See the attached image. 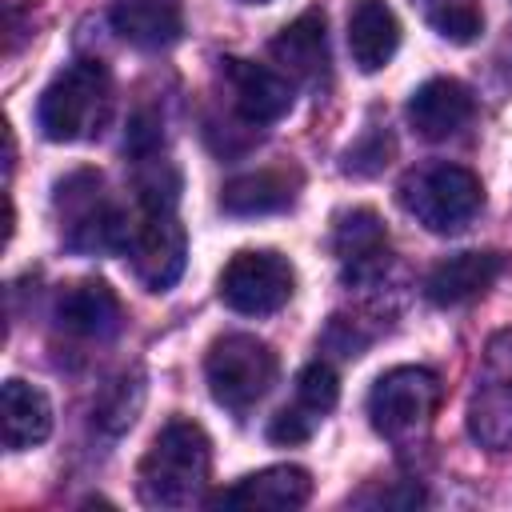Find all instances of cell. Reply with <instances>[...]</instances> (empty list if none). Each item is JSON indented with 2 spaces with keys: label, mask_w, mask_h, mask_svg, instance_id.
Segmentation results:
<instances>
[{
  "label": "cell",
  "mask_w": 512,
  "mask_h": 512,
  "mask_svg": "<svg viewBox=\"0 0 512 512\" xmlns=\"http://www.w3.org/2000/svg\"><path fill=\"white\" fill-rule=\"evenodd\" d=\"M272 60L280 64L284 76L300 80V84H324L328 80V28H324V12L308 8L300 12L292 24H284L276 32V40L268 44Z\"/></svg>",
  "instance_id": "8fae6325"
},
{
  "label": "cell",
  "mask_w": 512,
  "mask_h": 512,
  "mask_svg": "<svg viewBox=\"0 0 512 512\" xmlns=\"http://www.w3.org/2000/svg\"><path fill=\"white\" fill-rule=\"evenodd\" d=\"M400 48L396 12L384 0H352L348 8V52L360 72H380Z\"/></svg>",
  "instance_id": "2e32d148"
},
{
  "label": "cell",
  "mask_w": 512,
  "mask_h": 512,
  "mask_svg": "<svg viewBox=\"0 0 512 512\" xmlns=\"http://www.w3.org/2000/svg\"><path fill=\"white\" fill-rule=\"evenodd\" d=\"M0 416H4V448L24 452L52 432V404L28 380H4L0 388Z\"/></svg>",
  "instance_id": "ac0fdd59"
},
{
  "label": "cell",
  "mask_w": 512,
  "mask_h": 512,
  "mask_svg": "<svg viewBox=\"0 0 512 512\" xmlns=\"http://www.w3.org/2000/svg\"><path fill=\"white\" fill-rule=\"evenodd\" d=\"M296 196V176L284 168H260V172H244L236 180L224 184L220 192V208L228 216H268L288 208Z\"/></svg>",
  "instance_id": "d6986e66"
},
{
  "label": "cell",
  "mask_w": 512,
  "mask_h": 512,
  "mask_svg": "<svg viewBox=\"0 0 512 512\" xmlns=\"http://www.w3.org/2000/svg\"><path fill=\"white\" fill-rule=\"evenodd\" d=\"M312 496V476L296 464H276L236 480L228 492L216 496L220 508H256V512H292L304 508Z\"/></svg>",
  "instance_id": "4fadbf2b"
},
{
  "label": "cell",
  "mask_w": 512,
  "mask_h": 512,
  "mask_svg": "<svg viewBox=\"0 0 512 512\" xmlns=\"http://www.w3.org/2000/svg\"><path fill=\"white\" fill-rule=\"evenodd\" d=\"M112 120V76L100 60H76L40 92L36 124L56 144L96 140Z\"/></svg>",
  "instance_id": "7a4b0ae2"
},
{
  "label": "cell",
  "mask_w": 512,
  "mask_h": 512,
  "mask_svg": "<svg viewBox=\"0 0 512 512\" xmlns=\"http://www.w3.org/2000/svg\"><path fill=\"white\" fill-rule=\"evenodd\" d=\"M212 472V444L196 420H168L136 468V492L148 508H192Z\"/></svg>",
  "instance_id": "6da1fadb"
},
{
  "label": "cell",
  "mask_w": 512,
  "mask_h": 512,
  "mask_svg": "<svg viewBox=\"0 0 512 512\" xmlns=\"http://www.w3.org/2000/svg\"><path fill=\"white\" fill-rule=\"evenodd\" d=\"M400 204L408 216H416L428 232H440V236H452V232H464L480 204H484V188L480 180L460 168V164H428V168H416L400 180L396 188Z\"/></svg>",
  "instance_id": "3957f363"
},
{
  "label": "cell",
  "mask_w": 512,
  "mask_h": 512,
  "mask_svg": "<svg viewBox=\"0 0 512 512\" xmlns=\"http://www.w3.org/2000/svg\"><path fill=\"white\" fill-rule=\"evenodd\" d=\"M504 272V256L500 252H456V256H444L428 280H424V296L440 308H452V304H468L476 300L480 292H488L496 284V276Z\"/></svg>",
  "instance_id": "5bb4252c"
},
{
  "label": "cell",
  "mask_w": 512,
  "mask_h": 512,
  "mask_svg": "<svg viewBox=\"0 0 512 512\" xmlns=\"http://www.w3.org/2000/svg\"><path fill=\"white\" fill-rule=\"evenodd\" d=\"M244 4H268V0H244Z\"/></svg>",
  "instance_id": "484cf974"
},
{
  "label": "cell",
  "mask_w": 512,
  "mask_h": 512,
  "mask_svg": "<svg viewBox=\"0 0 512 512\" xmlns=\"http://www.w3.org/2000/svg\"><path fill=\"white\" fill-rule=\"evenodd\" d=\"M56 208H60V228H64V244L72 252H108V248H124L128 236V216L116 212L104 196V180L100 172L84 168L72 172L56 184Z\"/></svg>",
  "instance_id": "5b68a950"
},
{
  "label": "cell",
  "mask_w": 512,
  "mask_h": 512,
  "mask_svg": "<svg viewBox=\"0 0 512 512\" xmlns=\"http://www.w3.org/2000/svg\"><path fill=\"white\" fill-rule=\"evenodd\" d=\"M436 408H440V380L428 368H392L368 392V420L392 444L420 436L432 424Z\"/></svg>",
  "instance_id": "8992f818"
},
{
  "label": "cell",
  "mask_w": 512,
  "mask_h": 512,
  "mask_svg": "<svg viewBox=\"0 0 512 512\" xmlns=\"http://www.w3.org/2000/svg\"><path fill=\"white\" fill-rule=\"evenodd\" d=\"M476 116V100L472 92L452 80V76H436V80H424L412 100H408V124L416 128V136L424 140H448L456 136L468 120Z\"/></svg>",
  "instance_id": "7c38bea8"
},
{
  "label": "cell",
  "mask_w": 512,
  "mask_h": 512,
  "mask_svg": "<svg viewBox=\"0 0 512 512\" xmlns=\"http://www.w3.org/2000/svg\"><path fill=\"white\" fill-rule=\"evenodd\" d=\"M412 8L436 36L452 44H472L484 28V12L476 0H412Z\"/></svg>",
  "instance_id": "44dd1931"
},
{
  "label": "cell",
  "mask_w": 512,
  "mask_h": 512,
  "mask_svg": "<svg viewBox=\"0 0 512 512\" xmlns=\"http://www.w3.org/2000/svg\"><path fill=\"white\" fill-rule=\"evenodd\" d=\"M204 380L220 408L248 412L276 384V352L244 332L220 336L204 356Z\"/></svg>",
  "instance_id": "277c9868"
},
{
  "label": "cell",
  "mask_w": 512,
  "mask_h": 512,
  "mask_svg": "<svg viewBox=\"0 0 512 512\" xmlns=\"http://www.w3.org/2000/svg\"><path fill=\"white\" fill-rule=\"evenodd\" d=\"M140 404H144V376H140V372H120V376L108 380L104 392L96 396V408H92L96 428H104L108 436L124 432V428L136 420Z\"/></svg>",
  "instance_id": "7402d4cb"
},
{
  "label": "cell",
  "mask_w": 512,
  "mask_h": 512,
  "mask_svg": "<svg viewBox=\"0 0 512 512\" xmlns=\"http://www.w3.org/2000/svg\"><path fill=\"white\" fill-rule=\"evenodd\" d=\"M388 152H392L388 132H384V128H372V132H364V136L344 152V172H352V176H372V172H380V168L388 164Z\"/></svg>",
  "instance_id": "cb8c5ba5"
},
{
  "label": "cell",
  "mask_w": 512,
  "mask_h": 512,
  "mask_svg": "<svg viewBox=\"0 0 512 512\" xmlns=\"http://www.w3.org/2000/svg\"><path fill=\"white\" fill-rule=\"evenodd\" d=\"M316 420H320V416L308 412V408H300V404L280 408V412L272 416V424H268V440H272V444H304V440L312 436Z\"/></svg>",
  "instance_id": "d4e9b609"
},
{
  "label": "cell",
  "mask_w": 512,
  "mask_h": 512,
  "mask_svg": "<svg viewBox=\"0 0 512 512\" xmlns=\"http://www.w3.org/2000/svg\"><path fill=\"white\" fill-rule=\"evenodd\" d=\"M112 24L136 48H168L184 32L180 8L172 0H116Z\"/></svg>",
  "instance_id": "ffe728a7"
},
{
  "label": "cell",
  "mask_w": 512,
  "mask_h": 512,
  "mask_svg": "<svg viewBox=\"0 0 512 512\" xmlns=\"http://www.w3.org/2000/svg\"><path fill=\"white\" fill-rule=\"evenodd\" d=\"M296 272L272 248H244L220 272V300L240 316H272L292 300Z\"/></svg>",
  "instance_id": "ba28073f"
},
{
  "label": "cell",
  "mask_w": 512,
  "mask_h": 512,
  "mask_svg": "<svg viewBox=\"0 0 512 512\" xmlns=\"http://www.w3.org/2000/svg\"><path fill=\"white\" fill-rule=\"evenodd\" d=\"M132 264V276L148 288V292H168L180 272H184V228L172 216V208H144L140 216L128 220V236L120 248Z\"/></svg>",
  "instance_id": "9c48e42d"
},
{
  "label": "cell",
  "mask_w": 512,
  "mask_h": 512,
  "mask_svg": "<svg viewBox=\"0 0 512 512\" xmlns=\"http://www.w3.org/2000/svg\"><path fill=\"white\" fill-rule=\"evenodd\" d=\"M332 248L340 256L348 280H364V276L380 272L384 268V256H388L384 220L372 208H348V212H340L336 216V228H332Z\"/></svg>",
  "instance_id": "9a60e30c"
},
{
  "label": "cell",
  "mask_w": 512,
  "mask_h": 512,
  "mask_svg": "<svg viewBox=\"0 0 512 512\" xmlns=\"http://www.w3.org/2000/svg\"><path fill=\"white\" fill-rule=\"evenodd\" d=\"M120 300L104 280H80L72 284L56 304V324L84 340H104L120 328Z\"/></svg>",
  "instance_id": "e0dca14e"
},
{
  "label": "cell",
  "mask_w": 512,
  "mask_h": 512,
  "mask_svg": "<svg viewBox=\"0 0 512 512\" xmlns=\"http://www.w3.org/2000/svg\"><path fill=\"white\" fill-rule=\"evenodd\" d=\"M468 432L492 452L512 448V328L484 344L468 400Z\"/></svg>",
  "instance_id": "52a82bcc"
},
{
  "label": "cell",
  "mask_w": 512,
  "mask_h": 512,
  "mask_svg": "<svg viewBox=\"0 0 512 512\" xmlns=\"http://www.w3.org/2000/svg\"><path fill=\"white\" fill-rule=\"evenodd\" d=\"M336 400H340V380H336V372L324 360L300 368V376H296V404L300 408L324 416V412L336 408Z\"/></svg>",
  "instance_id": "603a6c76"
},
{
  "label": "cell",
  "mask_w": 512,
  "mask_h": 512,
  "mask_svg": "<svg viewBox=\"0 0 512 512\" xmlns=\"http://www.w3.org/2000/svg\"><path fill=\"white\" fill-rule=\"evenodd\" d=\"M232 108L240 112L244 124H276L280 116H288L292 108V84L284 72L268 68V64H252V60H220Z\"/></svg>",
  "instance_id": "30bf717a"
}]
</instances>
